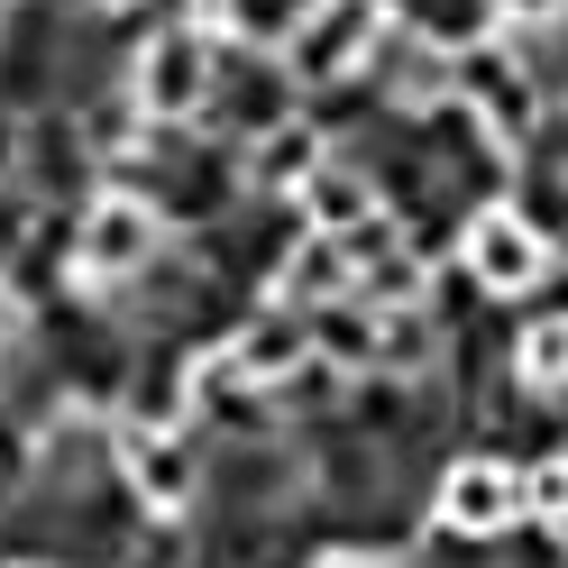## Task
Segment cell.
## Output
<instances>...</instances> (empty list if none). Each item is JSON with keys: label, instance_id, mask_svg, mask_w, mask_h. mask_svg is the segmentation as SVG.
Segmentation results:
<instances>
[{"label": "cell", "instance_id": "cell-1", "mask_svg": "<svg viewBox=\"0 0 568 568\" xmlns=\"http://www.w3.org/2000/svg\"><path fill=\"white\" fill-rule=\"evenodd\" d=\"M211 83H221V47L202 28H165V38L138 47V74H129V101L148 120H202L211 111Z\"/></svg>", "mask_w": 568, "mask_h": 568}, {"label": "cell", "instance_id": "cell-2", "mask_svg": "<svg viewBox=\"0 0 568 568\" xmlns=\"http://www.w3.org/2000/svg\"><path fill=\"white\" fill-rule=\"evenodd\" d=\"M385 38V0H312L294 19V38H284V74L294 83H339L358 74Z\"/></svg>", "mask_w": 568, "mask_h": 568}, {"label": "cell", "instance_id": "cell-3", "mask_svg": "<svg viewBox=\"0 0 568 568\" xmlns=\"http://www.w3.org/2000/svg\"><path fill=\"white\" fill-rule=\"evenodd\" d=\"M156 247H165V211L156 202H138V193H101L83 211V239H74V266L92 284H129V275H148L156 266Z\"/></svg>", "mask_w": 568, "mask_h": 568}, {"label": "cell", "instance_id": "cell-4", "mask_svg": "<svg viewBox=\"0 0 568 568\" xmlns=\"http://www.w3.org/2000/svg\"><path fill=\"white\" fill-rule=\"evenodd\" d=\"M468 275L486 294H531V284L550 275V247H541V230H531L523 211H477L468 221Z\"/></svg>", "mask_w": 568, "mask_h": 568}, {"label": "cell", "instance_id": "cell-5", "mask_svg": "<svg viewBox=\"0 0 568 568\" xmlns=\"http://www.w3.org/2000/svg\"><path fill=\"white\" fill-rule=\"evenodd\" d=\"M120 477H129V495H138L148 514H184L193 486H202L193 449L174 440V432H120Z\"/></svg>", "mask_w": 568, "mask_h": 568}, {"label": "cell", "instance_id": "cell-6", "mask_svg": "<svg viewBox=\"0 0 568 568\" xmlns=\"http://www.w3.org/2000/svg\"><path fill=\"white\" fill-rule=\"evenodd\" d=\"M449 64H458V92H468L495 129H523V120H531V92L514 83L523 64H514L505 47H468V55H449Z\"/></svg>", "mask_w": 568, "mask_h": 568}, {"label": "cell", "instance_id": "cell-7", "mask_svg": "<svg viewBox=\"0 0 568 568\" xmlns=\"http://www.w3.org/2000/svg\"><path fill=\"white\" fill-rule=\"evenodd\" d=\"M348 284H358V275H348V247H339L331 230H312V239L294 247V266L275 275V294H294V303H331V294H348Z\"/></svg>", "mask_w": 568, "mask_h": 568}, {"label": "cell", "instance_id": "cell-8", "mask_svg": "<svg viewBox=\"0 0 568 568\" xmlns=\"http://www.w3.org/2000/svg\"><path fill=\"white\" fill-rule=\"evenodd\" d=\"M230 367H239V376H266V385H275V376L312 367V331H303V322H257V331H247V339L230 348Z\"/></svg>", "mask_w": 568, "mask_h": 568}, {"label": "cell", "instance_id": "cell-9", "mask_svg": "<svg viewBox=\"0 0 568 568\" xmlns=\"http://www.w3.org/2000/svg\"><path fill=\"white\" fill-rule=\"evenodd\" d=\"M523 505V486L505 468H458L449 477V523H468V531H495V523H514Z\"/></svg>", "mask_w": 568, "mask_h": 568}, {"label": "cell", "instance_id": "cell-10", "mask_svg": "<svg viewBox=\"0 0 568 568\" xmlns=\"http://www.w3.org/2000/svg\"><path fill=\"white\" fill-rule=\"evenodd\" d=\"M247 165H257L266 184H312V174H322V148H312V129H284V120H275Z\"/></svg>", "mask_w": 568, "mask_h": 568}, {"label": "cell", "instance_id": "cell-11", "mask_svg": "<svg viewBox=\"0 0 568 568\" xmlns=\"http://www.w3.org/2000/svg\"><path fill=\"white\" fill-rule=\"evenodd\" d=\"M505 19H568V0H495Z\"/></svg>", "mask_w": 568, "mask_h": 568}, {"label": "cell", "instance_id": "cell-12", "mask_svg": "<svg viewBox=\"0 0 568 568\" xmlns=\"http://www.w3.org/2000/svg\"><path fill=\"white\" fill-rule=\"evenodd\" d=\"M10 348H19V294L0 284V358H10Z\"/></svg>", "mask_w": 568, "mask_h": 568}, {"label": "cell", "instance_id": "cell-13", "mask_svg": "<svg viewBox=\"0 0 568 568\" xmlns=\"http://www.w3.org/2000/svg\"><path fill=\"white\" fill-rule=\"evenodd\" d=\"M111 10H138V0H111Z\"/></svg>", "mask_w": 568, "mask_h": 568}]
</instances>
